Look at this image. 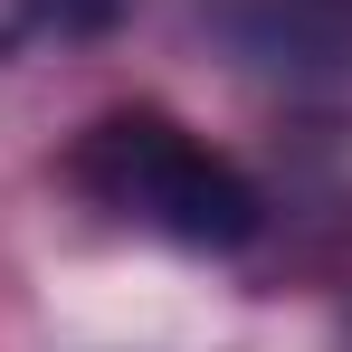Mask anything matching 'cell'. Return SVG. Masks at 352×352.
Returning <instances> with one entry per match:
<instances>
[{
    "label": "cell",
    "instance_id": "cell-1",
    "mask_svg": "<svg viewBox=\"0 0 352 352\" xmlns=\"http://www.w3.org/2000/svg\"><path fill=\"white\" fill-rule=\"evenodd\" d=\"M67 172H76V190H96L115 219L172 238V248L229 257V248H248V238L267 229L257 181L238 172L229 153H210L190 124H172L162 105H115V115H96L76 133Z\"/></svg>",
    "mask_w": 352,
    "mask_h": 352
},
{
    "label": "cell",
    "instance_id": "cell-2",
    "mask_svg": "<svg viewBox=\"0 0 352 352\" xmlns=\"http://www.w3.org/2000/svg\"><path fill=\"white\" fill-rule=\"evenodd\" d=\"M124 19V0H48V38H105Z\"/></svg>",
    "mask_w": 352,
    "mask_h": 352
},
{
    "label": "cell",
    "instance_id": "cell-3",
    "mask_svg": "<svg viewBox=\"0 0 352 352\" xmlns=\"http://www.w3.org/2000/svg\"><path fill=\"white\" fill-rule=\"evenodd\" d=\"M38 38H48V0H0V58L38 48Z\"/></svg>",
    "mask_w": 352,
    "mask_h": 352
},
{
    "label": "cell",
    "instance_id": "cell-4",
    "mask_svg": "<svg viewBox=\"0 0 352 352\" xmlns=\"http://www.w3.org/2000/svg\"><path fill=\"white\" fill-rule=\"evenodd\" d=\"M324 10H333V19H343V38H352V0H324Z\"/></svg>",
    "mask_w": 352,
    "mask_h": 352
}]
</instances>
